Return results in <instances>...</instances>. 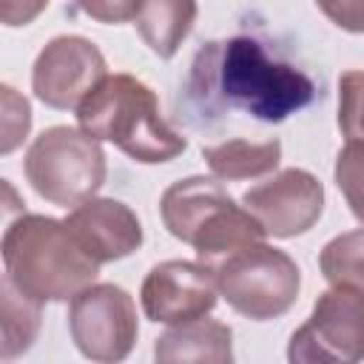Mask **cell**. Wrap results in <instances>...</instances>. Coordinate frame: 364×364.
Here are the masks:
<instances>
[{
  "mask_svg": "<svg viewBox=\"0 0 364 364\" xmlns=\"http://www.w3.org/2000/svg\"><path fill=\"white\" fill-rule=\"evenodd\" d=\"M191 94L205 108H239L262 122H282L316 97L313 80L270 57L250 34L205 43L191 65Z\"/></svg>",
  "mask_w": 364,
  "mask_h": 364,
  "instance_id": "1",
  "label": "cell"
},
{
  "mask_svg": "<svg viewBox=\"0 0 364 364\" xmlns=\"http://www.w3.org/2000/svg\"><path fill=\"white\" fill-rule=\"evenodd\" d=\"M6 282L26 299L68 301L97 284L100 264L77 245L65 222L43 213H23L3 233Z\"/></svg>",
  "mask_w": 364,
  "mask_h": 364,
  "instance_id": "2",
  "label": "cell"
},
{
  "mask_svg": "<svg viewBox=\"0 0 364 364\" xmlns=\"http://www.w3.org/2000/svg\"><path fill=\"white\" fill-rule=\"evenodd\" d=\"M77 122L91 139L114 142L145 165L171 162L188 148V139L162 119L151 85L131 74H108L77 108Z\"/></svg>",
  "mask_w": 364,
  "mask_h": 364,
  "instance_id": "3",
  "label": "cell"
},
{
  "mask_svg": "<svg viewBox=\"0 0 364 364\" xmlns=\"http://www.w3.org/2000/svg\"><path fill=\"white\" fill-rule=\"evenodd\" d=\"M159 213L168 233L191 245L199 262L216 270L225 259L262 245L264 228L213 176H188L165 188Z\"/></svg>",
  "mask_w": 364,
  "mask_h": 364,
  "instance_id": "4",
  "label": "cell"
},
{
  "mask_svg": "<svg viewBox=\"0 0 364 364\" xmlns=\"http://www.w3.org/2000/svg\"><path fill=\"white\" fill-rule=\"evenodd\" d=\"M23 171L46 202L80 208L102 188L108 168L97 139L71 125H51L28 145Z\"/></svg>",
  "mask_w": 364,
  "mask_h": 364,
  "instance_id": "5",
  "label": "cell"
},
{
  "mask_svg": "<svg viewBox=\"0 0 364 364\" xmlns=\"http://www.w3.org/2000/svg\"><path fill=\"white\" fill-rule=\"evenodd\" d=\"M219 296L250 321H270L284 316L301 290L299 264L273 245H253L216 270Z\"/></svg>",
  "mask_w": 364,
  "mask_h": 364,
  "instance_id": "6",
  "label": "cell"
},
{
  "mask_svg": "<svg viewBox=\"0 0 364 364\" xmlns=\"http://www.w3.org/2000/svg\"><path fill=\"white\" fill-rule=\"evenodd\" d=\"M364 290L330 287L287 341V364H361Z\"/></svg>",
  "mask_w": 364,
  "mask_h": 364,
  "instance_id": "7",
  "label": "cell"
},
{
  "mask_svg": "<svg viewBox=\"0 0 364 364\" xmlns=\"http://www.w3.org/2000/svg\"><path fill=\"white\" fill-rule=\"evenodd\" d=\"M68 330L88 361L122 364L139 336L136 304L119 284H91L71 299Z\"/></svg>",
  "mask_w": 364,
  "mask_h": 364,
  "instance_id": "8",
  "label": "cell"
},
{
  "mask_svg": "<svg viewBox=\"0 0 364 364\" xmlns=\"http://www.w3.org/2000/svg\"><path fill=\"white\" fill-rule=\"evenodd\" d=\"M108 77L102 51L80 34H60L43 46L31 68L34 97L57 111H77Z\"/></svg>",
  "mask_w": 364,
  "mask_h": 364,
  "instance_id": "9",
  "label": "cell"
},
{
  "mask_svg": "<svg viewBox=\"0 0 364 364\" xmlns=\"http://www.w3.org/2000/svg\"><path fill=\"white\" fill-rule=\"evenodd\" d=\"M242 208L267 236L293 239L318 222L324 210V185L304 168H284L273 179L245 191Z\"/></svg>",
  "mask_w": 364,
  "mask_h": 364,
  "instance_id": "10",
  "label": "cell"
},
{
  "mask_svg": "<svg viewBox=\"0 0 364 364\" xmlns=\"http://www.w3.org/2000/svg\"><path fill=\"white\" fill-rule=\"evenodd\" d=\"M216 273L202 262H159L148 270L139 299L142 310L156 324H185L205 318L216 307Z\"/></svg>",
  "mask_w": 364,
  "mask_h": 364,
  "instance_id": "11",
  "label": "cell"
},
{
  "mask_svg": "<svg viewBox=\"0 0 364 364\" xmlns=\"http://www.w3.org/2000/svg\"><path fill=\"white\" fill-rule=\"evenodd\" d=\"M63 222L77 239V245L97 264L125 259L142 245V225L136 213L119 199L94 196L80 208H74Z\"/></svg>",
  "mask_w": 364,
  "mask_h": 364,
  "instance_id": "12",
  "label": "cell"
},
{
  "mask_svg": "<svg viewBox=\"0 0 364 364\" xmlns=\"http://www.w3.org/2000/svg\"><path fill=\"white\" fill-rule=\"evenodd\" d=\"M154 364H233V330L216 318L173 324L154 341Z\"/></svg>",
  "mask_w": 364,
  "mask_h": 364,
  "instance_id": "13",
  "label": "cell"
},
{
  "mask_svg": "<svg viewBox=\"0 0 364 364\" xmlns=\"http://www.w3.org/2000/svg\"><path fill=\"white\" fill-rule=\"evenodd\" d=\"M196 11V3L188 0H145L136 9L134 26L156 57L171 60L191 34Z\"/></svg>",
  "mask_w": 364,
  "mask_h": 364,
  "instance_id": "14",
  "label": "cell"
},
{
  "mask_svg": "<svg viewBox=\"0 0 364 364\" xmlns=\"http://www.w3.org/2000/svg\"><path fill=\"white\" fill-rule=\"evenodd\" d=\"M202 159L208 162L210 173L222 182L256 179V176H267L279 168L282 142L279 139H264V142L228 139V142L202 148Z\"/></svg>",
  "mask_w": 364,
  "mask_h": 364,
  "instance_id": "15",
  "label": "cell"
},
{
  "mask_svg": "<svg viewBox=\"0 0 364 364\" xmlns=\"http://www.w3.org/2000/svg\"><path fill=\"white\" fill-rule=\"evenodd\" d=\"M318 267L333 287L364 290V228L330 239L318 253Z\"/></svg>",
  "mask_w": 364,
  "mask_h": 364,
  "instance_id": "16",
  "label": "cell"
},
{
  "mask_svg": "<svg viewBox=\"0 0 364 364\" xmlns=\"http://www.w3.org/2000/svg\"><path fill=\"white\" fill-rule=\"evenodd\" d=\"M40 330V304L20 296L3 279V358L11 361L14 355L26 353Z\"/></svg>",
  "mask_w": 364,
  "mask_h": 364,
  "instance_id": "17",
  "label": "cell"
},
{
  "mask_svg": "<svg viewBox=\"0 0 364 364\" xmlns=\"http://www.w3.org/2000/svg\"><path fill=\"white\" fill-rule=\"evenodd\" d=\"M333 176H336L338 191L344 193L353 216L364 225V142H347L338 151Z\"/></svg>",
  "mask_w": 364,
  "mask_h": 364,
  "instance_id": "18",
  "label": "cell"
},
{
  "mask_svg": "<svg viewBox=\"0 0 364 364\" xmlns=\"http://www.w3.org/2000/svg\"><path fill=\"white\" fill-rule=\"evenodd\" d=\"M338 128L347 142H364V71L358 68L338 77Z\"/></svg>",
  "mask_w": 364,
  "mask_h": 364,
  "instance_id": "19",
  "label": "cell"
},
{
  "mask_svg": "<svg viewBox=\"0 0 364 364\" xmlns=\"http://www.w3.org/2000/svg\"><path fill=\"white\" fill-rule=\"evenodd\" d=\"M3 91V136H0V154H11L31 128V108L28 100L20 97L11 85H0Z\"/></svg>",
  "mask_w": 364,
  "mask_h": 364,
  "instance_id": "20",
  "label": "cell"
},
{
  "mask_svg": "<svg viewBox=\"0 0 364 364\" xmlns=\"http://www.w3.org/2000/svg\"><path fill=\"white\" fill-rule=\"evenodd\" d=\"M338 28L364 31V0H341V3H321L318 6Z\"/></svg>",
  "mask_w": 364,
  "mask_h": 364,
  "instance_id": "21",
  "label": "cell"
},
{
  "mask_svg": "<svg viewBox=\"0 0 364 364\" xmlns=\"http://www.w3.org/2000/svg\"><path fill=\"white\" fill-rule=\"evenodd\" d=\"M80 9L102 23H125L136 17L139 3H128V0H100V3H80Z\"/></svg>",
  "mask_w": 364,
  "mask_h": 364,
  "instance_id": "22",
  "label": "cell"
}]
</instances>
